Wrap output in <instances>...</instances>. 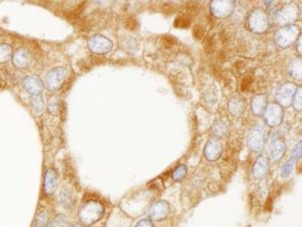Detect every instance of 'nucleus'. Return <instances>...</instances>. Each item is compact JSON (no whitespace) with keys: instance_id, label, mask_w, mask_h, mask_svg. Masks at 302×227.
Listing matches in <instances>:
<instances>
[{"instance_id":"nucleus-1","label":"nucleus","mask_w":302,"mask_h":227,"mask_svg":"<svg viewBox=\"0 0 302 227\" xmlns=\"http://www.w3.org/2000/svg\"><path fill=\"white\" fill-rule=\"evenodd\" d=\"M104 213V206L95 201L90 200L83 204V206L80 208L79 217L83 224L85 225H91L97 222L101 217H102Z\"/></svg>"},{"instance_id":"nucleus-2","label":"nucleus","mask_w":302,"mask_h":227,"mask_svg":"<svg viewBox=\"0 0 302 227\" xmlns=\"http://www.w3.org/2000/svg\"><path fill=\"white\" fill-rule=\"evenodd\" d=\"M67 74V70L62 66L51 70L46 76V88L53 92L59 90L66 80Z\"/></svg>"},{"instance_id":"nucleus-3","label":"nucleus","mask_w":302,"mask_h":227,"mask_svg":"<svg viewBox=\"0 0 302 227\" xmlns=\"http://www.w3.org/2000/svg\"><path fill=\"white\" fill-rule=\"evenodd\" d=\"M25 90L33 96H41L44 90V82L38 76H29L24 80Z\"/></svg>"},{"instance_id":"nucleus-4","label":"nucleus","mask_w":302,"mask_h":227,"mask_svg":"<svg viewBox=\"0 0 302 227\" xmlns=\"http://www.w3.org/2000/svg\"><path fill=\"white\" fill-rule=\"evenodd\" d=\"M32 60H33V58H32L31 52L27 48H19L15 52V54L13 56L14 64L18 68H28L32 64Z\"/></svg>"},{"instance_id":"nucleus-5","label":"nucleus","mask_w":302,"mask_h":227,"mask_svg":"<svg viewBox=\"0 0 302 227\" xmlns=\"http://www.w3.org/2000/svg\"><path fill=\"white\" fill-rule=\"evenodd\" d=\"M58 185V173L55 169H48L45 174L44 191L48 196L53 195L56 192Z\"/></svg>"},{"instance_id":"nucleus-6","label":"nucleus","mask_w":302,"mask_h":227,"mask_svg":"<svg viewBox=\"0 0 302 227\" xmlns=\"http://www.w3.org/2000/svg\"><path fill=\"white\" fill-rule=\"evenodd\" d=\"M89 46L94 52L104 54L109 52V50L111 48V44L107 38L100 36H96L90 40Z\"/></svg>"},{"instance_id":"nucleus-7","label":"nucleus","mask_w":302,"mask_h":227,"mask_svg":"<svg viewBox=\"0 0 302 227\" xmlns=\"http://www.w3.org/2000/svg\"><path fill=\"white\" fill-rule=\"evenodd\" d=\"M169 211V207L166 202L159 201L155 203L150 209V216L155 220H162L166 217Z\"/></svg>"},{"instance_id":"nucleus-8","label":"nucleus","mask_w":302,"mask_h":227,"mask_svg":"<svg viewBox=\"0 0 302 227\" xmlns=\"http://www.w3.org/2000/svg\"><path fill=\"white\" fill-rule=\"evenodd\" d=\"M223 152V148H222V145L215 141V140H212L208 143L207 145V148H206V156L209 160H217L221 154Z\"/></svg>"},{"instance_id":"nucleus-9","label":"nucleus","mask_w":302,"mask_h":227,"mask_svg":"<svg viewBox=\"0 0 302 227\" xmlns=\"http://www.w3.org/2000/svg\"><path fill=\"white\" fill-rule=\"evenodd\" d=\"M59 201L65 208H72L75 205V196L72 191L68 188H63L59 194Z\"/></svg>"},{"instance_id":"nucleus-10","label":"nucleus","mask_w":302,"mask_h":227,"mask_svg":"<svg viewBox=\"0 0 302 227\" xmlns=\"http://www.w3.org/2000/svg\"><path fill=\"white\" fill-rule=\"evenodd\" d=\"M267 166H268L267 158L261 156L254 166V172H253L254 176L256 178H261L262 176H264V174L267 171Z\"/></svg>"},{"instance_id":"nucleus-11","label":"nucleus","mask_w":302,"mask_h":227,"mask_svg":"<svg viewBox=\"0 0 302 227\" xmlns=\"http://www.w3.org/2000/svg\"><path fill=\"white\" fill-rule=\"evenodd\" d=\"M50 223V215L47 210H40L35 219V227H49Z\"/></svg>"},{"instance_id":"nucleus-12","label":"nucleus","mask_w":302,"mask_h":227,"mask_svg":"<svg viewBox=\"0 0 302 227\" xmlns=\"http://www.w3.org/2000/svg\"><path fill=\"white\" fill-rule=\"evenodd\" d=\"M263 137H262V133L261 132H254L252 134L251 139L249 140V146L254 150V151H258L262 148L263 146Z\"/></svg>"},{"instance_id":"nucleus-13","label":"nucleus","mask_w":302,"mask_h":227,"mask_svg":"<svg viewBox=\"0 0 302 227\" xmlns=\"http://www.w3.org/2000/svg\"><path fill=\"white\" fill-rule=\"evenodd\" d=\"M13 56V48L6 44H0V64L9 62Z\"/></svg>"},{"instance_id":"nucleus-14","label":"nucleus","mask_w":302,"mask_h":227,"mask_svg":"<svg viewBox=\"0 0 302 227\" xmlns=\"http://www.w3.org/2000/svg\"><path fill=\"white\" fill-rule=\"evenodd\" d=\"M51 227H69L68 217L64 214H58L53 219Z\"/></svg>"},{"instance_id":"nucleus-15","label":"nucleus","mask_w":302,"mask_h":227,"mask_svg":"<svg viewBox=\"0 0 302 227\" xmlns=\"http://www.w3.org/2000/svg\"><path fill=\"white\" fill-rule=\"evenodd\" d=\"M285 152V145L282 141H277L274 145V149H273V152H272V155H273V158L275 160H279L283 154Z\"/></svg>"},{"instance_id":"nucleus-16","label":"nucleus","mask_w":302,"mask_h":227,"mask_svg":"<svg viewBox=\"0 0 302 227\" xmlns=\"http://www.w3.org/2000/svg\"><path fill=\"white\" fill-rule=\"evenodd\" d=\"M174 26L176 28H187L190 26V20L188 18V16H182L176 18Z\"/></svg>"},{"instance_id":"nucleus-17","label":"nucleus","mask_w":302,"mask_h":227,"mask_svg":"<svg viewBox=\"0 0 302 227\" xmlns=\"http://www.w3.org/2000/svg\"><path fill=\"white\" fill-rule=\"evenodd\" d=\"M32 104H33V106L34 108L37 110V112H42L45 108V102H44V100H43V96H34L33 100H32Z\"/></svg>"},{"instance_id":"nucleus-18","label":"nucleus","mask_w":302,"mask_h":227,"mask_svg":"<svg viewBox=\"0 0 302 227\" xmlns=\"http://www.w3.org/2000/svg\"><path fill=\"white\" fill-rule=\"evenodd\" d=\"M48 108L50 110V112L52 115L56 116L58 114V110H59V102H58V98L53 96L50 100H49V104H48Z\"/></svg>"},{"instance_id":"nucleus-19","label":"nucleus","mask_w":302,"mask_h":227,"mask_svg":"<svg viewBox=\"0 0 302 227\" xmlns=\"http://www.w3.org/2000/svg\"><path fill=\"white\" fill-rule=\"evenodd\" d=\"M185 174H186V167L183 166V165H181V166H179L178 168H176L174 170V172L172 174V177H173L174 180L180 181L185 176Z\"/></svg>"},{"instance_id":"nucleus-20","label":"nucleus","mask_w":302,"mask_h":227,"mask_svg":"<svg viewBox=\"0 0 302 227\" xmlns=\"http://www.w3.org/2000/svg\"><path fill=\"white\" fill-rule=\"evenodd\" d=\"M161 42H162V44L164 46V48H172L174 44H176V40L175 38H173L172 36H163L162 38H161Z\"/></svg>"},{"instance_id":"nucleus-21","label":"nucleus","mask_w":302,"mask_h":227,"mask_svg":"<svg viewBox=\"0 0 302 227\" xmlns=\"http://www.w3.org/2000/svg\"><path fill=\"white\" fill-rule=\"evenodd\" d=\"M193 34H194L195 38L200 40V38H203V36H204V34H205V32H204L203 28L199 26H196L194 28V30H193Z\"/></svg>"},{"instance_id":"nucleus-22","label":"nucleus","mask_w":302,"mask_h":227,"mask_svg":"<svg viewBox=\"0 0 302 227\" xmlns=\"http://www.w3.org/2000/svg\"><path fill=\"white\" fill-rule=\"evenodd\" d=\"M251 84H252V78H250V76L244 78V80L242 82V84H241L242 90H244V92L248 90L249 88H250V86H251Z\"/></svg>"},{"instance_id":"nucleus-23","label":"nucleus","mask_w":302,"mask_h":227,"mask_svg":"<svg viewBox=\"0 0 302 227\" xmlns=\"http://www.w3.org/2000/svg\"><path fill=\"white\" fill-rule=\"evenodd\" d=\"M205 48H206L207 52H210V54H212L215 50V42L212 38L207 40L206 44H205Z\"/></svg>"},{"instance_id":"nucleus-24","label":"nucleus","mask_w":302,"mask_h":227,"mask_svg":"<svg viewBox=\"0 0 302 227\" xmlns=\"http://www.w3.org/2000/svg\"><path fill=\"white\" fill-rule=\"evenodd\" d=\"M135 227H154L153 223L151 220L149 219H142L141 221H139Z\"/></svg>"},{"instance_id":"nucleus-25","label":"nucleus","mask_w":302,"mask_h":227,"mask_svg":"<svg viewBox=\"0 0 302 227\" xmlns=\"http://www.w3.org/2000/svg\"><path fill=\"white\" fill-rule=\"evenodd\" d=\"M133 26L136 28V26H137V22H136L134 20H129V26H128V28H129L130 30H134Z\"/></svg>"},{"instance_id":"nucleus-26","label":"nucleus","mask_w":302,"mask_h":227,"mask_svg":"<svg viewBox=\"0 0 302 227\" xmlns=\"http://www.w3.org/2000/svg\"><path fill=\"white\" fill-rule=\"evenodd\" d=\"M69 227H85L83 224H78V223H76V224H74V225H72V226H69Z\"/></svg>"}]
</instances>
